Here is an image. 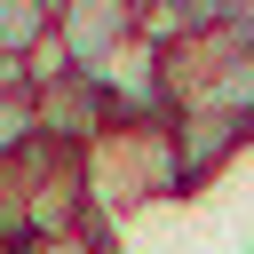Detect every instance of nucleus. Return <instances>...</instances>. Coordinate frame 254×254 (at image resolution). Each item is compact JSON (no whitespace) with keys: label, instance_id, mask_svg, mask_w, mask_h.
Wrapping results in <instances>:
<instances>
[{"label":"nucleus","instance_id":"1","mask_svg":"<svg viewBox=\"0 0 254 254\" xmlns=\"http://www.w3.org/2000/svg\"><path fill=\"white\" fill-rule=\"evenodd\" d=\"M32 119H40V143H48V151H79V159H87V151L119 127V103H111L103 71L64 64V71L32 79Z\"/></svg>","mask_w":254,"mask_h":254},{"label":"nucleus","instance_id":"6","mask_svg":"<svg viewBox=\"0 0 254 254\" xmlns=\"http://www.w3.org/2000/svg\"><path fill=\"white\" fill-rule=\"evenodd\" d=\"M40 151V119H32V79L24 87H0V167Z\"/></svg>","mask_w":254,"mask_h":254},{"label":"nucleus","instance_id":"3","mask_svg":"<svg viewBox=\"0 0 254 254\" xmlns=\"http://www.w3.org/2000/svg\"><path fill=\"white\" fill-rule=\"evenodd\" d=\"M167 135H175V159H183V183H190V190L222 183L230 159L254 143V127H238V119H222V111H198V103L167 111Z\"/></svg>","mask_w":254,"mask_h":254},{"label":"nucleus","instance_id":"2","mask_svg":"<svg viewBox=\"0 0 254 254\" xmlns=\"http://www.w3.org/2000/svg\"><path fill=\"white\" fill-rule=\"evenodd\" d=\"M56 48L79 71H103L119 48H135V0H56Z\"/></svg>","mask_w":254,"mask_h":254},{"label":"nucleus","instance_id":"7","mask_svg":"<svg viewBox=\"0 0 254 254\" xmlns=\"http://www.w3.org/2000/svg\"><path fill=\"white\" fill-rule=\"evenodd\" d=\"M222 8H230V24H246V32H254V0H222Z\"/></svg>","mask_w":254,"mask_h":254},{"label":"nucleus","instance_id":"4","mask_svg":"<svg viewBox=\"0 0 254 254\" xmlns=\"http://www.w3.org/2000/svg\"><path fill=\"white\" fill-rule=\"evenodd\" d=\"M56 40V0H0V56L32 64V48Z\"/></svg>","mask_w":254,"mask_h":254},{"label":"nucleus","instance_id":"5","mask_svg":"<svg viewBox=\"0 0 254 254\" xmlns=\"http://www.w3.org/2000/svg\"><path fill=\"white\" fill-rule=\"evenodd\" d=\"M8 254H119V222L111 214H87L79 230H56V238H24Z\"/></svg>","mask_w":254,"mask_h":254}]
</instances>
